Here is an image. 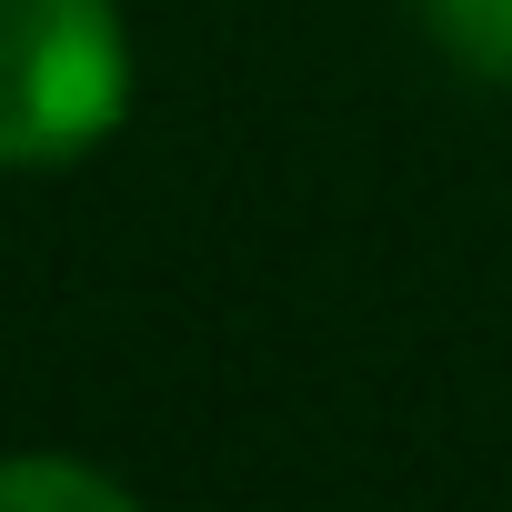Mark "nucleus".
<instances>
[{
	"mask_svg": "<svg viewBox=\"0 0 512 512\" xmlns=\"http://www.w3.org/2000/svg\"><path fill=\"white\" fill-rule=\"evenodd\" d=\"M422 31L472 81H512V0H422Z\"/></svg>",
	"mask_w": 512,
	"mask_h": 512,
	"instance_id": "3",
	"label": "nucleus"
},
{
	"mask_svg": "<svg viewBox=\"0 0 512 512\" xmlns=\"http://www.w3.org/2000/svg\"><path fill=\"white\" fill-rule=\"evenodd\" d=\"M0 512H151L91 452H0Z\"/></svg>",
	"mask_w": 512,
	"mask_h": 512,
	"instance_id": "2",
	"label": "nucleus"
},
{
	"mask_svg": "<svg viewBox=\"0 0 512 512\" xmlns=\"http://www.w3.org/2000/svg\"><path fill=\"white\" fill-rule=\"evenodd\" d=\"M131 21L121 0H0V171H81L131 121Z\"/></svg>",
	"mask_w": 512,
	"mask_h": 512,
	"instance_id": "1",
	"label": "nucleus"
}]
</instances>
